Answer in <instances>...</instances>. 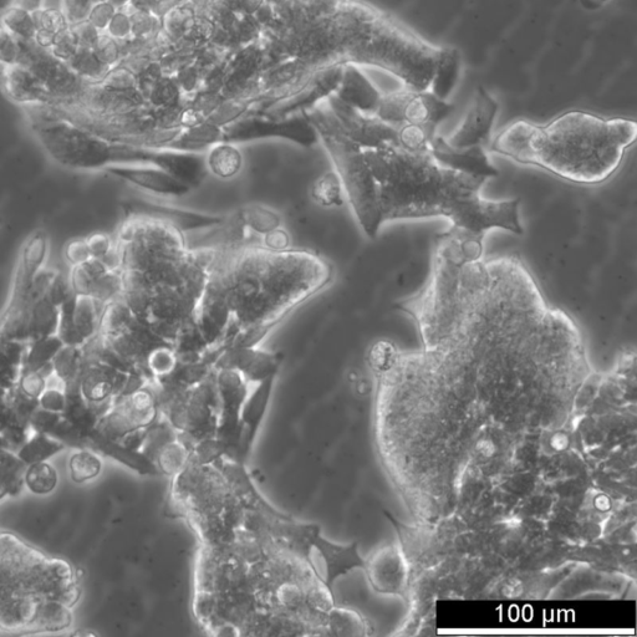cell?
Here are the masks:
<instances>
[{"mask_svg": "<svg viewBox=\"0 0 637 637\" xmlns=\"http://www.w3.org/2000/svg\"><path fill=\"white\" fill-rule=\"evenodd\" d=\"M364 156L376 183L382 224L442 217L453 227L484 237L491 229L524 233L518 198L482 197L487 178L443 166L428 150L397 144L366 149Z\"/></svg>", "mask_w": 637, "mask_h": 637, "instance_id": "6da1fadb", "label": "cell"}, {"mask_svg": "<svg viewBox=\"0 0 637 637\" xmlns=\"http://www.w3.org/2000/svg\"><path fill=\"white\" fill-rule=\"evenodd\" d=\"M636 137L634 120L570 111L545 125L513 122L499 132L491 151L564 181L600 185L619 170Z\"/></svg>", "mask_w": 637, "mask_h": 637, "instance_id": "7a4b0ae2", "label": "cell"}, {"mask_svg": "<svg viewBox=\"0 0 637 637\" xmlns=\"http://www.w3.org/2000/svg\"><path fill=\"white\" fill-rule=\"evenodd\" d=\"M308 120L328 152L356 221L366 236L376 238L382 221L376 183L366 163L364 150L344 134L330 111H314Z\"/></svg>", "mask_w": 637, "mask_h": 637, "instance_id": "3957f363", "label": "cell"}, {"mask_svg": "<svg viewBox=\"0 0 637 637\" xmlns=\"http://www.w3.org/2000/svg\"><path fill=\"white\" fill-rule=\"evenodd\" d=\"M39 144L54 162L79 172L105 171L116 165L119 142L69 121L42 122L35 127Z\"/></svg>", "mask_w": 637, "mask_h": 637, "instance_id": "277c9868", "label": "cell"}, {"mask_svg": "<svg viewBox=\"0 0 637 637\" xmlns=\"http://www.w3.org/2000/svg\"><path fill=\"white\" fill-rule=\"evenodd\" d=\"M455 110L446 100L438 99L431 91H415L404 88L389 95H382L377 117L394 126L416 125L430 132Z\"/></svg>", "mask_w": 637, "mask_h": 637, "instance_id": "5b68a950", "label": "cell"}, {"mask_svg": "<svg viewBox=\"0 0 637 637\" xmlns=\"http://www.w3.org/2000/svg\"><path fill=\"white\" fill-rule=\"evenodd\" d=\"M213 377L217 394V431L214 437L221 443L226 458L232 460L239 420L244 402L251 392V384L234 369H214Z\"/></svg>", "mask_w": 637, "mask_h": 637, "instance_id": "8992f818", "label": "cell"}, {"mask_svg": "<svg viewBox=\"0 0 637 637\" xmlns=\"http://www.w3.org/2000/svg\"><path fill=\"white\" fill-rule=\"evenodd\" d=\"M303 563L321 584L334 590V585L355 569H364L365 559L359 552V543L339 544L318 533L310 543Z\"/></svg>", "mask_w": 637, "mask_h": 637, "instance_id": "52a82bcc", "label": "cell"}, {"mask_svg": "<svg viewBox=\"0 0 637 637\" xmlns=\"http://www.w3.org/2000/svg\"><path fill=\"white\" fill-rule=\"evenodd\" d=\"M329 111L344 134L363 150L399 142V126L387 124L375 115L364 114L345 104L338 96L330 100Z\"/></svg>", "mask_w": 637, "mask_h": 637, "instance_id": "ba28073f", "label": "cell"}, {"mask_svg": "<svg viewBox=\"0 0 637 637\" xmlns=\"http://www.w3.org/2000/svg\"><path fill=\"white\" fill-rule=\"evenodd\" d=\"M364 573L376 594L405 598L410 584V565L399 544L377 549L365 560Z\"/></svg>", "mask_w": 637, "mask_h": 637, "instance_id": "9c48e42d", "label": "cell"}, {"mask_svg": "<svg viewBox=\"0 0 637 637\" xmlns=\"http://www.w3.org/2000/svg\"><path fill=\"white\" fill-rule=\"evenodd\" d=\"M282 139L303 147H312L319 141L310 121L307 119H293L283 122L239 121L224 127L223 141L238 144L261 139Z\"/></svg>", "mask_w": 637, "mask_h": 637, "instance_id": "30bf717a", "label": "cell"}, {"mask_svg": "<svg viewBox=\"0 0 637 637\" xmlns=\"http://www.w3.org/2000/svg\"><path fill=\"white\" fill-rule=\"evenodd\" d=\"M196 324L208 348H219L227 339L233 325V314L226 292L216 275L208 279L196 310Z\"/></svg>", "mask_w": 637, "mask_h": 637, "instance_id": "8fae6325", "label": "cell"}, {"mask_svg": "<svg viewBox=\"0 0 637 637\" xmlns=\"http://www.w3.org/2000/svg\"><path fill=\"white\" fill-rule=\"evenodd\" d=\"M275 380L277 376L269 377L254 385V389L249 392L243 405L241 420H239L233 461L247 465L248 458L251 457L256 445L258 433L266 420L269 406L272 404Z\"/></svg>", "mask_w": 637, "mask_h": 637, "instance_id": "7c38bea8", "label": "cell"}, {"mask_svg": "<svg viewBox=\"0 0 637 637\" xmlns=\"http://www.w3.org/2000/svg\"><path fill=\"white\" fill-rule=\"evenodd\" d=\"M135 156L136 163L159 167L191 190L202 185L208 175L205 154L136 146Z\"/></svg>", "mask_w": 637, "mask_h": 637, "instance_id": "4fadbf2b", "label": "cell"}, {"mask_svg": "<svg viewBox=\"0 0 637 637\" xmlns=\"http://www.w3.org/2000/svg\"><path fill=\"white\" fill-rule=\"evenodd\" d=\"M498 110L497 100L488 91L478 88L465 119L446 139L448 144L458 150L472 149V147L486 144L491 137Z\"/></svg>", "mask_w": 637, "mask_h": 637, "instance_id": "5bb4252c", "label": "cell"}, {"mask_svg": "<svg viewBox=\"0 0 637 637\" xmlns=\"http://www.w3.org/2000/svg\"><path fill=\"white\" fill-rule=\"evenodd\" d=\"M127 217L154 219L167 224L182 234L208 231L226 221L227 216L203 213L162 203L149 201H134L127 208Z\"/></svg>", "mask_w": 637, "mask_h": 637, "instance_id": "9a60e30c", "label": "cell"}, {"mask_svg": "<svg viewBox=\"0 0 637 637\" xmlns=\"http://www.w3.org/2000/svg\"><path fill=\"white\" fill-rule=\"evenodd\" d=\"M283 360L282 353L264 350L261 346L224 349L214 363V369L237 370L249 384L254 386L269 377L278 376Z\"/></svg>", "mask_w": 637, "mask_h": 637, "instance_id": "2e32d148", "label": "cell"}, {"mask_svg": "<svg viewBox=\"0 0 637 637\" xmlns=\"http://www.w3.org/2000/svg\"><path fill=\"white\" fill-rule=\"evenodd\" d=\"M105 172L122 182L139 188L141 191L165 197H182L191 192V188L168 175L161 168L145 165V163H127V165H112L105 168Z\"/></svg>", "mask_w": 637, "mask_h": 637, "instance_id": "e0dca14e", "label": "cell"}, {"mask_svg": "<svg viewBox=\"0 0 637 637\" xmlns=\"http://www.w3.org/2000/svg\"><path fill=\"white\" fill-rule=\"evenodd\" d=\"M430 152L441 165L453 170L470 173L484 178L497 177L498 170L491 165L483 146L472 149L458 150L448 144L442 136L436 135L430 142Z\"/></svg>", "mask_w": 637, "mask_h": 637, "instance_id": "ac0fdd59", "label": "cell"}, {"mask_svg": "<svg viewBox=\"0 0 637 637\" xmlns=\"http://www.w3.org/2000/svg\"><path fill=\"white\" fill-rule=\"evenodd\" d=\"M5 93L15 103L37 105L49 100L43 81L32 70L22 65L2 66Z\"/></svg>", "mask_w": 637, "mask_h": 637, "instance_id": "d6986e66", "label": "cell"}, {"mask_svg": "<svg viewBox=\"0 0 637 637\" xmlns=\"http://www.w3.org/2000/svg\"><path fill=\"white\" fill-rule=\"evenodd\" d=\"M336 96L345 104L368 115H376L382 99L380 91L366 78L363 71L354 66L345 69Z\"/></svg>", "mask_w": 637, "mask_h": 637, "instance_id": "ffe728a7", "label": "cell"}, {"mask_svg": "<svg viewBox=\"0 0 637 637\" xmlns=\"http://www.w3.org/2000/svg\"><path fill=\"white\" fill-rule=\"evenodd\" d=\"M372 625L359 610L334 604L326 611L323 621V635L369 636Z\"/></svg>", "mask_w": 637, "mask_h": 637, "instance_id": "44dd1931", "label": "cell"}, {"mask_svg": "<svg viewBox=\"0 0 637 637\" xmlns=\"http://www.w3.org/2000/svg\"><path fill=\"white\" fill-rule=\"evenodd\" d=\"M461 53L456 48H440L428 91L438 99L450 98L461 73Z\"/></svg>", "mask_w": 637, "mask_h": 637, "instance_id": "7402d4cb", "label": "cell"}, {"mask_svg": "<svg viewBox=\"0 0 637 637\" xmlns=\"http://www.w3.org/2000/svg\"><path fill=\"white\" fill-rule=\"evenodd\" d=\"M103 305L89 295H75L70 303V317L80 345L89 344L99 334Z\"/></svg>", "mask_w": 637, "mask_h": 637, "instance_id": "603a6c76", "label": "cell"}, {"mask_svg": "<svg viewBox=\"0 0 637 637\" xmlns=\"http://www.w3.org/2000/svg\"><path fill=\"white\" fill-rule=\"evenodd\" d=\"M223 131V127L206 120L201 124L182 129L166 149L205 154L213 145L223 141Z\"/></svg>", "mask_w": 637, "mask_h": 637, "instance_id": "cb8c5ba5", "label": "cell"}, {"mask_svg": "<svg viewBox=\"0 0 637 637\" xmlns=\"http://www.w3.org/2000/svg\"><path fill=\"white\" fill-rule=\"evenodd\" d=\"M208 173L219 180H231L241 173L244 157L237 144L221 141L208 149L205 154Z\"/></svg>", "mask_w": 637, "mask_h": 637, "instance_id": "d4e9b609", "label": "cell"}, {"mask_svg": "<svg viewBox=\"0 0 637 637\" xmlns=\"http://www.w3.org/2000/svg\"><path fill=\"white\" fill-rule=\"evenodd\" d=\"M234 216L247 232H252L256 236H267L283 226L282 216L263 205L243 206L234 213Z\"/></svg>", "mask_w": 637, "mask_h": 637, "instance_id": "484cf974", "label": "cell"}, {"mask_svg": "<svg viewBox=\"0 0 637 637\" xmlns=\"http://www.w3.org/2000/svg\"><path fill=\"white\" fill-rule=\"evenodd\" d=\"M35 25H37V35L35 42L40 47L50 49L56 34L68 27L63 9L55 7H42L33 12Z\"/></svg>", "mask_w": 637, "mask_h": 637, "instance_id": "4316f807", "label": "cell"}, {"mask_svg": "<svg viewBox=\"0 0 637 637\" xmlns=\"http://www.w3.org/2000/svg\"><path fill=\"white\" fill-rule=\"evenodd\" d=\"M310 197L323 208H336L344 205L345 192L334 170L323 173L310 187Z\"/></svg>", "mask_w": 637, "mask_h": 637, "instance_id": "83f0119b", "label": "cell"}, {"mask_svg": "<svg viewBox=\"0 0 637 637\" xmlns=\"http://www.w3.org/2000/svg\"><path fill=\"white\" fill-rule=\"evenodd\" d=\"M180 364L175 348L170 343L157 345L150 351L145 363L147 377L151 381L159 382L167 379Z\"/></svg>", "mask_w": 637, "mask_h": 637, "instance_id": "f1b7e54d", "label": "cell"}, {"mask_svg": "<svg viewBox=\"0 0 637 637\" xmlns=\"http://www.w3.org/2000/svg\"><path fill=\"white\" fill-rule=\"evenodd\" d=\"M111 268L101 259L90 258L88 261L71 267L68 282L75 295H89L91 288L101 275Z\"/></svg>", "mask_w": 637, "mask_h": 637, "instance_id": "f546056e", "label": "cell"}, {"mask_svg": "<svg viewBox=\"0 0 637 637\" xmlns=\"http://www.w3.org/2000/svg\"><path fill=\"white\" fill-rule=\"evenodd\" d=\"M0 25L9 30L23 42L35 40L37 35V25H35L33 12L13 4L0 17Z\"/></svg>", "mask_w": 637, "mask_h": 637, "instance_id": "4dcf8cb0", "label": "cell"}, {"mask_svg": "<svg viewBox=\"0 0 637 637\" xmlns=\"http://www.w3.org/2000/svg\"><path fill=\"white\" fill-rule=\"evenodd\" d=\"M68 64L70 69L73 70L80 79H83L89 84L101 83V81L105 78L107 71L110 70L107 66L101 63L98 56H96L93 50L90 49L80 48L78 53H76L73 58L68 61Z\"/></svg>", "mask_w": 637, "mask_h": 637, "instance_id": "1f68e13d", "label": "cell"}, {"mask_svg": "<svg viewBox=\"0 0 637 637\" xmlns=\"http://www.w3.org/2000/svg\"><path fill=\"white\" fill-rule=\"evenodd\" d=\"M121 293L122 278L120 269H110L96 280V283L90 290L89 297L105 307V305L111 303L112 300L120 298Z\"/></svg>", "mask_w": 637, "mask_h": 637, "instance_id": "d6a6232c", "label": "cell"}, {"mask_svg": "<svg viewBox=\"0 0 637 637\" xmlns=\"http://www.w3.org/2000/svg\"><path fill=\"white\" fill-rule=\"evenodd\" d=\"M70 476L73 481L84 483L91 481L100 475L103 470V462L94 453L79 452L70 460Z\"/></svg>", "mask_w": 637, "mask_h": 637, "instance_id": "836d02e7", "label": "cell"}, {"mask_svg": "<svg viewBox=\"0 0 637 637\" xmlns=\"http://www.w3.org/2000/svg\"><path fill=\"white\" fill-rule=\"evenodd\" d=\"M27 484L30 491L37 494L52 492L58 482V473L48 463H37L27 473Z\"/></svg>", "mask_w": 637, "mask_h": 637, "instance_id": "e575fe53", "label": "cell"}, {"mask_svg": "<svg viewBox=\"0 0 637 637\" xmlns=\"http://www.w3.org/2000/svg\"><path fill=\"white\" fill-rule=\"evenodd\" d=\"M132 23V37L147 40L160 30L161 19L147 10H129Z\"/></svg>", "mask_w": 637, "mask_h": 637, "instance_id": "d590c367", "label": "cell"}, {"mask_svg": "<svg viewBox=\"0 0 637 637\" xmlns=\"http://www.w3.org/2000/svg\"><path fill=\"white\" fill-rule=\"evenodd\" d=\"M137 75L124 64L116 65L107 71L101 85L114 91H131L137 89Z\"/></svg>", "mask_w": 637, "mask_h": 637, "instance_id": "8d00e7d4", "label": "cell"}, {"mask_svg": "<svg viewBox=\"0 0 637 637\" xmlns=\"http://www.w3.org/2000/svg\"><path fill=\"white\" fill-rule=\"evenodd\" d=\"M80 49V45L78 39H76V35L74 33L71 25L60 30L58 34L54 37V42L52 47H50V52L61 61H68L73 58V56L78 53Z\"/></svg>", "mask_w": 637, "mask_h": 637, "instance_id": "74e56055", "label": "cell"}, {"mask_svg": "<svg viewBox=\"0 0 637 637\" xmlns=\"http://www.w3.org/2000/svg\"><path fill=\"white\" fill-rule=\"evenodd\" d=\"M93 52L98 56L101 63L109 69L119 65L122 60L120 42H117V40L112 39L105 33L101 34L99 42L96 43Z\"/></svg>", "mask_w": 637, "mask_h": 637, "instance_id": "f35d334b", "label": "cell"}, {"mask_svg": "<svg viewBox=\"0 0 637 637\" xmlns=\"http://www.w3.org/2000/svg\"><path fill=\"white\" fill-rule=\"evenodd\" d=\"M20 40L0 25V66L18 65Z\"/></svg>", "mask_w": 637, "mask_h": 637, "instance_id": "ab89813d", "label": "cell"}, {"mask_svg": "<svg viewBox=\"0 0 637 637\" xmlns=\"http://www.w3.org/2000/svg\"><path fill=\"white\" fill-rule=\"evenodd\" d=\"M104 33L117 42L130 39L132 37V23L129 10L117 9Z\"/></svg>", "mask_w": 637, "mask_h": 637, "instance_id": "60d3db41", "label": "cell"}, {"mask_svg": "<svg viewBox=\"0 0 637 637\" xmlns=\"http://www.w3.org/2000/svg\"><path fill=\"white\" fill-rule=\"evenodd\" d=\"M88 243L91 258L107 261L111 254L115 252V243L109 234L94 233L90 237L85 238Z\"/></svg>", "mask_w": 637, "mask_h": 637, "instance_id": "b9f144b4", "label": "cell"}, {"mask_svg": "<svg viewBox=\"0 0 637 637\" xmlns=\"http://www.w3.org/2000/svg\"><path fill=\"white\" fill-rule=\"evenodd\" d=\"M117 12V8L109 0L94 3L88 15L89 22L94 25L100 32H105L107 25L110 24L112 17Z\"/></svg>", "mask_w": 637, "mask_h": 637, "instance_id": "7bdbcfd3", "label": "cell"}, {"mask_svg": "<svg viewBox=\"0 0 637 637\" xmlns=\"http://www.w3.org/2000/svg\"><path fill=\"white\" fill-rule=\"evenodd\" d=\"M93 4L91 0H63L61 9H63L69 25H74L88 19Z\"/></svg>", "mask_w": 637, "mask_h": 637, "instance_id": "ee69618b", "label": "cell"}, {"mask_svg": "<svg viewBox=\"0 0 637 637\" xmlns=\"http://www.w3.org/2000/svg\"><path fill=\"white\" fill-rule=\"evenodd\" d=\"M64 258L70 268L79 266V264L88 261L91 256L86 239L78 238L66 243L64 248Z\"/></svg>", "mask_w": 637, "mask_h": 637, "instance_id": "f6af8a7d", "label": "cell"}, {"mask_svg": "<svg viewBox=\"0 0 637 637\" xmlns=\"http://www.w3.org/2000/svg\"><path fill=\"white\" fill-rule=\"evenodd\" d=\"M71 28H73L74 30L76 39H78L81 49L93 50L96 43L99 42L101 34H103V32H100L99 29H96L94 25L89 22V20H84V22L71 25Z\"/></svg>", "mask_w": 637, "mask_h": 637, "instance_id": "bcb514c9", "label": "cell"}, {"mask_svg": "<svg viewBox=\"0 0 637 637\" xmlns=\"http://www.w3.org/2000/svg\"><path fill=\"white\" fill-rule=\"evenodd\" d=\"M20 386H22L25 394L34 397V399H39L45 390V379L40 375V371L30 370L28 374L23 376Z\"/></svg>", "mask_w": 637, "mask_h": 637, "instance_id": "7dc6e473", "label": "cell"}, {"mask_svg": "<svg viewBox=\"0 0 637 637\" xmlns=\"http://www.w3.org/2000/svg\"><path fill=\"white\" fill-rule=\"evenodd\" d=\"M40 406L50 412H60L65 409L66 399L63 392L56 389H45L39 397Z\"/></svg>", "mask_w": 637, "mask_h": 637, "instance_id": "c3c4849f", "label": "cell"}, {"mask_svg": "<svg viewBox=\"0 0 637 637\" xmlns=\"http://www.w3.org/2000/svg\"><path fill=\"white\" fill-rule=\"evenodd\" d=\"M181 88L185 91H192L196 88L197 74L193 69H183L180 74Z\"/></svg>", "mask_w": 637, "mask_h": 637, "instance_id": "681fc988", "label": "cell"}, {"mask_svg": "<svg viewBox=\"0 0 637 637\" xmlns=\"http://www.w3.org/2000/svg\"><path fill=\"white\" fill-rule=\"evenodd\" d=\"M266 0H239V5L244 13L254 15L263 7Z\"/></svg>", "mask_w": 637, "mask_h": 637, "instance_id": "f907efd6", "label": "cell"}, {"mask_svg": "<svg viewBox=\"0 0 637 637\" xmlns=\"http://www.w3.org/2000/svg\"><path fill=\"white\" fill-rule=\"evenodd\" d=\"M157 0H131L129 7L131 10H154Z\"/></svg>", "mask_w": 637, "mask_h": 637, "instance_id": "816d5d0a", "label": "cell"}, {"mask_svg": "<svg viewBox=\"0 0 637 637\" xmlns=\"http://www.w3.org/2000/svg\"><path fill=\"white\" fill-rule=\"evenodd\" d=\"M14 4L34 12L43 7V0H15Z\"/></svg>", "mask_w": 637, "mask_h": 637, "instance_id": "f5cc1de1", "label": "cell"}, {"mask_svg": "<svg viewBox=\"0 0 637 637\" xmlns=\"http://www.w3.org/2000/svg\"><path fill=\"white\" fill-rule=\"evenodd\" d=\"M117 9H126L129 7L131 0H109Z\"/></svg>", "mask_w": 637, "mask_h": 637, "instance_id": "db71d44e", "label": "cell"}, {"mask_svg": "<svg viewBox=\"0 0 637 637\" xmlns=\"http://www.w3.org/2000/svg\"><path fill=\"white\" fill-rule=\"evenodd\" d=\"M93 3L103 2V0H91Z\"/></svg>", "mask_w": 637, "mask_h": 637, "instance_id": "11a10c76", "label": "cell"}, {"mask_svg": "<svg viewBox=\"0 0 637 637\" xmlns=\"http://www.w3.org/2000/svg\"><path fill=\"white\" fill-rule=\"evenodd\" d=\"M0 224H2V219H0Z\"/></svg>", "mask_w": 637, "mask_h": 637, "instance_id": "9f6ffc18", "label": "cell"}]
</instances>
